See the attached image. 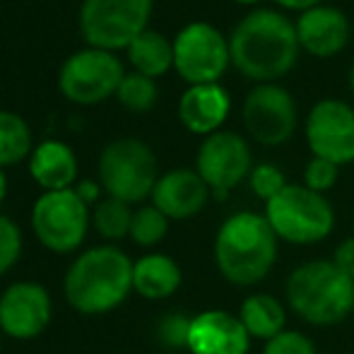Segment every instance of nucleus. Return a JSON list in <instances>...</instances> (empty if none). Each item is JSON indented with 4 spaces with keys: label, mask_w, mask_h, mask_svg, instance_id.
Listing matches in <instances>:
<instances>
[{
    "label": "nucleus",
    "mask_w": 354,
    "mask_h": 354,
    "mask_svg": "<svg viewBox=\"0 0 354 354\" xmlns=\"http://www.w3.org/2000/svg\"><path fill=\"white\" fill-rule=\"evenodd\" d=\"M297 37L301 51L316 58H333L342 53L350 44V19L340 8L333 5H318L299 15Z\"/></svg>",
    "instance_id": "16"
},
{
    "label": "nucleus",
    "mask_w": 354,
    "mask_h": 354,
    "mask_svg": "<svg viewBox=\"0 0 354 354\" xmlns=\"http://www.w3.org/2000/svg\"><path fill=\"white\" fill-rule=\"evenodd\" d=\"M239 321L243 323L251 340L270 342L287 330V308L272 294H251L241 301Z\"/></svg>",
    "instance_id": "21"
},
{
    "label": "nucleus",
    "mask_w": 354,
    "mask_h": 354,
    "mask_svg": "<svg viewBox=\"0 0 354 354\" xmlns=\"http://www.w3.org/2000/svg\"><path fill=\"white\" fill-rule=\"evenodd\" d=\"M181 287V268L167 253H149L133 266V292L149 301L169 299Z\"/></svg>",
    "instance_id": "20"
},
{
    "label": "nucleus",
    "mask_w": 354,
    "mask_h": 354,
    "mask_svg": "<svg viewBox=\"0 0 354 354\" xmlns=\"http://www.w3.org/2000/svg\"><path fill=\"white\" fill-rule=\"evenodd\" d=\"M32 152V133L17 113L0 111V169L22 162Z\"/></svg>",
    "instance_id": "23"
},
{
    "label": "nucleus",
    "mask_w": 354,
    "mask_h": 354,
    "mask_svg": "<svg viewBox=\"0 0 354 354\" xmlns=\"http://www.w3.org/2000/svg\"><path fill=\"white\" fill-rule=\"evenodd\" d=\"M32 229L44 248L53 253H73L89 229V205L75 193L46 191L32 207Z\"/></svg>",
    "instance_id": "8"
},
{
    "label": "nucleus",
    "mask_w": 354,
    "mask_h": 354,
    "mask_svg": "<svg viewBox=\"0 0 354 354\" xmlns=\"http://www.w3.org/2000/svg\"><path fill=\"white\" fill-rule=\"evenodd\" d=\"M196 171L210 186L212 196L224 201L253 171V154L248 142L232 131H217L203 140L196 157Z\"/></svg>",
    "instance_id": "12"
},
{
    "label": "nucleus",
    "mask_w": 354,
    "mask_h": 354,
    "mask_svg": "<svg viewBox=\"0 0 354 354\" xmlns=\"http://www.w3.org/2000/svg\"><path fill=\"white\" fill-rule=\"evenodd\" d=\"M123 77V66L111 51L104 48H84L63 63L61 92L75 104H97L118 92Z\"/></svg>",
    "instance_id": "10"
},
{
    "label": "nucleus",
    "mask_w": 354,
    "mask_h": 354,
    "mask_svg": "<svg viewBox=\"0 0 354 354\" xmlns=\"http://www.w3.org/2000/svg\"><path fill=\"white\" fill-rule=\"evenodd\" d=\"M248 181H251V191L266 203L272 201V198H275L277 193L287 186V178H284L282 169L275 167V164H270V162L256 164L253 171H251V176H248Z\"/></svg>",
    "instance_id": "27"
},
{
    "label": "nucleus",
    "mask_w": 354,
    "mask_h": 354,
    "mask_svg": "<svg viewBox=\"0 0 354 354\" xmlns=\"http://www.w3.org/2000/svg\"><path fill=\"white\" fill-rule=\"evenodd\" d=\"M248 350H251V335L239 316L224 308H210L193 316L188 333L191 354H248Z\"/></svg>",
    "instance_id": "15"
},
{
    "label": "nucleus",
    "mask_w": 354,
    "mask_h": 354,
    "mask_svg": "<svg viewBox=\"0 0 354 354\" xmlns=\"http://www.w3.org/2000/svg\"><path fill=\"white\" fill-rule=\"evenodd\" d=\"M128 58H131L136 73L147 75V77H162L174 68V44L159 32L145 29L140 37L128 46Z\"/></svg>",
    "instance_id": "22"
},
{
    "label": "nucleus",
    "mask_w": 354,
    "mask_h": 354,
    "mask_svg": "<svg viewBox=\"0 0 354 354\" xmlns=\"http://www.w3.org/2000/svg\"><path fill=\"white\" fill-rule=\"evenodd\" d=\"M212 191L196 169H174L159 176L152 205L169 219H191L207 205Z\"/></svg>",
    "instance_id": "17"
},
{
    "label": "nucleus",
    "mask_w": 354,
    "mask_h": 354,
    "mask_svg": "<svg viewBox=\"0 0 354 354\" xmlns=\"http://www.w3.org/2000/svg\"><path fill=\"white\" fill-rule=\"evenodd\" d=\"M234 3H239V5H258L261 0H234Z\"/></svg>",
    "instance_id": "37"
},
{
    "label": "nucleus",
    "mask_w": 354,
    "mask_h": 354,
    "mask_svg": "<svg viewBox=\"0 0 354 354\" xmlns=\"http://www.w3.org/2000/svg\"><path fill=\"white\" fill-rule=\"evenodd\" d=\"M133 266L126 251L113 243L80 253L68 268L63 294L68 304L84 316H102L121 306L133 292Z\"/></svg>",
    "instance_id": "2"
},
{
    "label": "nucleus",
    "mask_w": 354,
    "mask_h": 354,
    "mask_svg": "<svg viewBox=\"0 0 354 354\" xmlns=\"http://www.w3.org/2000/svg\"><path fill=\"white\" fill-rule=\"evenodd\" d=\"M277 234L266 214L251 210L227 217L214 236V263L219 275L236 287L263 282L277 261Z\"/></svg>",
    "instance_id": "3"
},
{
    "label": "nucleus",
    "mask_w": 354,
    "mask_h": 354,
    "mask_svg": "<svg viewBox=\"0 0 354 354\" xmlns=\"http://www.w3.org/2000/svg\"><path fill=\"white\" fill-rule=\"evenodd\" d=\"M306 142L311 157L335 167L354 162V109L342 99H321L306 116Z\"/></svg>",
    "instance_id": "13"
},
{
    "label": "nucleus",
    "mask_w": 354,
    "mask_h": 354,
    "mask_svg": "<svg viewBox=\"0 0 354 354\" xmlns=\"http://www.w3.org/2000/svg\"><path fill=\"white\" fill-rule=\"evenodd\" d=\"M266 219L280 241L311 246L330 236L335 210L330 201L304 183H287L272 201L266 203Z\"/></svg>",
    "instance_id": "5"
},
{
    "label": "nucleus",
    "mask_w": 354,
    "mask_h": 354,
    "mask_svg": "<svg viewBox=\"0 0 354 354\" xmlns=\"http://www.w3.org/2000/svg\"><path fill=\"white\" fill-rule=\"evenodd\" d=\"M53 316L51 294L39 282H12L0 294V330L15 340H34Z\"/></svg>",
    "instance_id": "14"
},
{
    "label": "nucleus",
    "mask_w": 354,
    "mask_h": 354,
    "mask_svg": "<svg viewBox=\"0 0 354 354\" xmlns=\"http://www.w3.org/2000/svg\"><path fill=\"white\" fill-rule=\"evenodd\" d=\"M333 263L337 270H342L354 280V236H347L345 241L337 243L335 253H333Z\"/></svg>",
    "instance_id": "32"
},
{
    "label": "nucleus",
    "mask_w": 354,
    "mask_h": 354,
    "mask_svg": "<svg viewBox=\"0 0 354 354\" xmlns=\"http://www.w3.org/2000/svg\"><path fill=\"white\" fill-rule=\"evenodd\" d=\"M241 118L253 140L266 147H277L287 142L297 131V102L277 82L256 84L246 94Z\"/></svg>",
    "instance_id": "11"
},
{
    "label": "nucleus",
    "mask_w": 354,
    "mask_h": 354,
    "mask_svg": "<svg viewBox=\"0 0 354 354\" xmlns=\"http://www.w3.org/2000/svg\"><path fill=\"white\" fill-rule=\"evenodd\" d=\"M263 354H318V350L308 335L299 330H284L270 342H266Z\"/></svg>",
    "instance_id": "31"
},
{
    "label": "nucleus",
    "mask_w": 354,
    "mask_h": 354,
    "mask_svg": "<svg viewBox=\"0 0 354 354\" xmlns=\"http://www.w3.org/2000/svg\"><path fill=\"white\" fill-rule=\"evenodd\" d=\"M99 181L109 198L128 205L152 198L157 186V157L142 140L121 138L106 145L99 157Z\"/></svg>",
    "instance_id": "6"
},
{
    "label": "nucleus",
    "mask_w": 354,
    "mask_h": 354,
    "mask_svg": "<svg viewBox=\"0 0 354 354\" xmlns=\"http://www.w3.org/2000/svg\"><path fill=\"white\" fill-rule=\"evenodd\" d=\"M29 174L46 191H68L77 178V159L66 142L46 140L32 152Z\"/></svg>",
    "instance_id": "19"
},
{
    "label": "nucleus",
    "mask_w": 354,
    "mask_h": 354,
    "mask_svg": "<svg viewBox=\"0 0 354 354\" xmlns=\"http://www.w3.org/2000/svg\"><path fill=\"white\" fill-rule=\"evenodd\" d=\"M5 196H8V178H5V171L0 169V205H3Z\"/></svg>",
    "instance_id": "35"
},
{
    "label": "nucleus",
    "mask_w": 354,
    "mask_h": 354,
    "mask_svg": "<svg viewBox=\"0 0 354 354\" xmlns=\"http://www.w3.org/2000/svg\"><path fill=\"white\" fill-rule=\"evenodd\" d=\"M191 321L193 318H186L183 313L174 311L169 316H164L157 326V337L164 347H171V350H178V347H188V333H191Z\"/></svg>",
    "instance_id": "30"
},
{
    "label": "nucleus",
    "mask_w": 354,
    "mask_h": 354,
    "mask_svg": "<svg viewBox=\"0 0 354 354\" xmlns=\"http://www.w3.org/2000/svg\"><path fill=\"white\" fill-rule=\"evenodd\" d=\"M116 97L128 111L145 113L157 104V84H154V80L147 77V75L131 73L123 77Z\"/></svg>",
    "instance_id": "25"
},
{
    "label": "nucleus",
    "mask_w": 354,
    "mask_h": 354,
    "mask_svg": "<svg viewBox=\"0 0 354 354\" xmlns=\"http://www.w3.org/2000/svg\"><path fill=\"white\" fill-rule=\"evenodd\" d=\"M229 63V39L212 24L191 22L174 39V68L188 84H214Z\"/></svg>",
    "instance_id": "9"
},
{
    "label": "nucleus",
    "mask_w": 354,
    "mask_h": 354,
    "mask_svg": "<svg viewBox=\"0 0 354 354\" xmlns=\"http://www.w3.org/2000/svg\"><path fill=\"white\" fill-rule=\"evenodd\" d=\"M22 256V232L10 217L0 214V277L17 266Z\"/></svg>",
    "instance_id": "28"
},
{
    "label": "nucleus",
    "mask_w": 354,
    "mask_h": 354,
    "mask_svg": "<svg viewBox=\"0 0 354 354\" xmlns=\"http://www.w3.org/2000/svg\"><path fill=\"white\" fill-rule=\"evenodd\" d=\"M232 109L227 89L222 84H191L178 99V118L183 128L196 136H212L224 126Z\"/></svg>",
    "instance_id": "18"
},
{
    "label": "nucleus",
    "mask_w": 354,
    "mask_h": 354,
    "mask_svg": "<svg viewBox=\"0 0 354 354\" xmlns=\"http://www.w3.org/2000/svg\"><path fill=\"white\" fill-rule=\"evenodd\" d=\"M152 0H84L80 29L92 48H128L147 29Z\"/></svg>",
    "instance_id": "7"
},
{
    "label": "nucleus",
    "mask_w": 354,
    "mask_h": 354,
    "mask_svg": "<svg viewBox=\"0 0 354 354\" xmlns=\"http://www.w3.org/2000/svg\"><path fill=\"white\" fill-rule=\"evenodd\" d=\"M347 82H350V89H352V94H354V61H352V66H350V75H347Z\"/></svg>",
    "instance_id": "36"
},
{
    "label": "nucleus",
    "mask_w": 354,
    "mask_h": 354,
    "mask_svg": "<svg viewBox=\"0 0 354 354\" xmlns=\"http://www.w3.org/2000/svg\"><path fill=\"white\" fill-rule=\"evenodd\" d=\"M272 3L280 5L282 10H297V12H306V10L323 5V0H272Z\"/></svg>",
    "instance_id": "33"
},
{
    "label": "nucleus",
    "mask_w": 354,
    "mask_h": 354,
    "mask_svg": "<svg viewBox=\"0 0 354 354\" xmlns=\"http://www.w3.org/2000/svg\"><path fill=\"white\" fill-rule=\"evenodd\" d=\"M287 306L311 326H337L354 311V280L333 261H308L294 268L284 284Z\"/></svg>",
    "instance_id": "4"
},
{
    "label": "nucleus",
    "mask_w": 354,
    "mask_h": 354,
    "mask_svg": "<svg viewBox=\"0 0 354 354\" xmlns=\"http://www.w3.org/2000/svg\"><path fill=\"white\" fill-rule=\"evenodd\" d=\"M337 174H340V167H335L333 162L321 159V157H311L306 169H304V186L321 193V196H326L337 183Z\"/></svg>",
    "instance_id": "29"
},
{
    "label": "nucleus",
    "mask_w": 354,
    "mask_h": 354,
    "mask_svg": "<svg viewBox=\"0 0 354 354\" xmlns=\"http://www.w3.org/2000/svg\"><path fill=\"white\" fill-rule=\"evenodd\" d=\"M169 232V217L154 205H145L140 210L133 212L131 224V239L138 246H157Z\"/></svg>",
    "instance_id": "26"
},
{
    "label": "nucleus",
    "mask_w": 354,
    "mask_h": 354,
    "mask_svg": "<svg viewBox=\"0 0 354 354\" xmlns=\"http://www.w3.org/2000/svg\"><path fill=\"white\" fill-rule=\"evenodd\" d=\"M75 193H77V196L89 205V203H94L99 198V186H97V183H92V181H82L77 188H75Z\"/></svg>",
    "instance_id": "34"
},
{
    "label": "nucleus",
    "mask_w": 354,
    "mask_h": 354,
    "mask_svg": "<svg viewBox=\"0 0 354 354\" xmlns=\"http://www.w3.org/2000/svg\"><path fill=\"white\" fill-rule=\"evenodd\" d=\"M232 66L258 84L277 82L297 66V24L280 10H253L236 22L229 37Z\"/></svg>",
    "instance_id": "1"
},
{
    "label": "nucleus",
    "mask_w": 354,
    "mask_h": 354,
    "mask_svg": "<svg viewBox=\"0 0 354 354\" xmlns=\"http://www.w3.org/2000/svg\"><path fill=\"white\" fill-rule=\"evenodd\" d=\"M131 224L133 212L128 203L106 198V201H102L94 207V229L106 241H121V239L131 236Z\"/></svg>",
    "instance_id": "24"
}]
</instances>
